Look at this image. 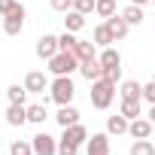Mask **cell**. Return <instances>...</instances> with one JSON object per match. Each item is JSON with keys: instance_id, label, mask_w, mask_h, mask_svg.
<instances>
[{"instance_id": "cell-1", "label": "cell", "mask_w": 155, "mask_h": 155, "mask_svg": "<svg viewBox=\"0 0 155 155\" xmlns=\"http://www.w3.org/2000/svg\"><path fill=\"white\" fill-rule=\"evenodd\" d=\"M88 97H91V107L94 110H110V104L116 101V85L110 82V79H94L91 82V91H88Z\"/></svg>"}, {"instance_id": "cell-2", "label": "cell", "mask_w": 155, "mask_h": 155, "mask_svg": "<svg viewBox=\"0 0 155 155\" xmlns=\"http://www.w3.org/2000/svg\"><path fill=\"white\" fill-rule=\"evenodd\" d=\"M73 94H76V85H73L70 76H55V79L49 82V97H52V104H58V107L73 104Z\"/></svg>"}, {"instance_id": "cell-3", "label": "cell", "mask_w": 155, "mask_h": 155, "mask_svg": "<svg viewBox=\"0 0 155 155\" xmlns=\"http://www.w3.org/2000/svg\"><path fill=\"white\" fill-rule=\"evenodd\" d=\"M46 64H49V73H52V76H73L76 70H79L76 55H73V52H61V49H58Z\"/></svg>"}, {"instance_id": "cell-4", "label": "cell", "mask_w": 155, "mask_h": 155, "mask_svg": "<svg viewBox=\"0 0 155 155\" xmlns=\"http://www.w3.org/2000/svg\"><path fill=\"white\" fill-rule=\"evenodd\" d=\"M25 6H21V0H18V3L12 6V12H6L3 15V34L6 37H18L21 31H25Z\"/></svg>"}, {"instance_id": "cell-5", "label": "cell", "mask_w": 155, "mask_h": 155, "mask_svg": "<svg viewBox=\"0 0 155 155\" xmlns=\"http://www.w3.org/2000/svg\"><path fill=\"white\" fill-rule=\"evenodd\" d=\"M31 149H34V155H55L58 140H55L52 134L40 131V134H34V137H31Z\"/></svg>"}, {"instance_id": "cell-6", "label": "cell", "mask_w": 155, "mask_h": 155, "mask_svg": "<svg viewBox=\"0 0 155 155\" xmlns=\"http://www.w3.org/2000/svg\"><path fill=\"white\" fill-rule=\"evenodd\" d=\"M21 85L28 88V94H43V91H49V76L43 70H31Z\"/></svg>"}, {"instance_id": "cell-7", "label": "cell", "mask_w": 155, "mask_h": 155, "mask_svg": "<svg viewBox=\"0 0 155 155\" xmlns=\"http://www.w3.org/2000/svg\"><path fill=\"white\" fill-rule=\"evenodd\" d=\"M152 131H155V125H152L149 119H143V116H137V119L128 122V134H131L134 140H149Z\"/></svg>"}, {"instance_id": "cell-8", "label": "cell", "mask_w": 155, "mask_h": 155, "mask_svg": "<svg viewBox=\"0 0 155 155\" xmlns=\"http://www.w3.org/2000/svg\"><path fill=\"white\" fill-rule=\"evenodd\" d=\"M85 152L88 155H110V134H88L85 140Z\"/></svg>"}, {"instance_id": "cell-9", "label": "cell", "mask_w": 155, "mask_h": 155, "mask_svg": "<svg viewBox=\"0 0 155 155\" xmlns=\"http://www.w3.org/2000/svg\"><path fill=\"white\" fill-rule=\"evenodd\" d=\"M97 64H101L104 70H122V55H119V49L104 46V49L97 52Z\"/></svg>"}, {"instance_id": "cell-10", "label": "cell", "mask_w": 155, "mask_h": 155, "mask_svg": "<svg viewBox=\"0 0 155 155\" xmlns=\"http://www.w3.org/2000/svg\"><path fill=\"white\" fill-rule=\"evenodd\" d=\"M55 52H58V37H55V34H43V37L37 40V58L49 61Z\"/></svg>"}, {"instance_id": "cell-11", "label": "cell", "mask_w": 155, "mask_h": 155, "mask_svg": "<svg viewBox=\"0 0 155 155\" xmlns=\"http://www.w3.org/2000/svg\"><path fill=\"white\" fill-rule=\"evenodd\" d=\"M104 25L110 28V34H113V40H125L128 37V31H131V25L116 12V15H110V18H104Z\"/></svg>"}, {"instance_id": "cell-12", "label": "cell", "mask_w": 155, "mask_h": 155, "mask_svg": "<svg viewBox=\"0 0 155 155\" xmlns=\"http://www.w3.org/2000/svg\"><path fill=\"white\" fill-rule=\"evenodd\" d=\"M64 140H70V143H76V146H82L85 140H88V128L82 125V122H73V125H67L64 128V134H61Z\"/></svg>"}, {"instance_id": "cell-13", "label": "cell", "mask_w": 155, "mask_h": 155, "mask_svg": "<svg viewBox=\"0 0 155 155\" xmlns=\"http://www.w3.org/2000/svg\"><path fill=\"white\" fill-rule=\"evenodd\" d=\"M55 122H58L61 128H67V125H73V122H79V110H76L73 104H64V107H58Z\"/></svg>"}, {"instance_id": "cell-14", "label": "cell", "mask_w": 155, "mask_h": 155, "mask_svg": "<svg viewBox=\"0 0 155 155\" xmlns=\"http://www.w3.org/2000/svg\"><path fill=\"white\" fill-rule=\"evenodd\" d=\"M82 28H85V15H82V12H76V9H67V12H64V31L79 34Z\"/></svg>"}, {"instance_id": "cell-15", "label": "cell", "mask_w": 155, "mask_h": 155, "mask_svg": "<svg viewBox=\"0 0 155 155\" xmlns=\"http://www.w3.org/2000/svg\"><path fill=\"white\" fill-rule=\"evenodd\" d=\"M73 55H76V61L97 58V46H94L91 40H76V46H73Z\"/></svg>"}, {"instance_id": "cell-16", "label": "cell", "mask_w": 155, "mask_h": 155, "mask_svg": "<svg viewBox=\"0 0 155 155\" xmlns=\"http://www.w3.org/2000/svg\"><path fill=\"white\" fill-rule=\"evenodd\" d=\"M79 73L85 76L88 82H94V79H101V76H104V67L97 64V58H88V61H79Z\"/></svg>"}, {"instance_id": "cell-17", "label": "cell", "mask_w": 155, "mask_h": 155, "mask_svg": "<svg viewBox=\"0 0 155 155\" xmlns=\"http://www.w3.org/2000/svg\"><path fill=\"white\" fill-rule=\"evenodd\" d=\"M140 91H143V85H140L137 79H125V82L119 85V97H122V101H140Z\"/></svg>"}, {"instance_id": "cell-18", "label": "cell", "mask_w": 155, "mask_h": 155, "mask_svg": "<svg viewBox=\"0 0 155 155\" xmlns=\"http://www.w3.org/2000/svg\"><path fill=\"white\" fill-rule=\"evenodd\" d=\"M91 43H94L97 49H104V46H113L116 40H113V34H110V28H107V25L101 21V25H97V28L91 31Z\"/></svg>"}, {"instance_id": "cell-19", "label": "cell", "mask_w": 155, "mask_h": 155, "mask_svg": "<svg viewBox=\"0 0 155 155\" xmlns=\"http://www.w3.org/2000/svg\"><path fill=\"white\" fill-rule=\"evenodd\" d=\"M25 116H28V122H31V125H43V122L49 119L46 104H28V107H25Z\"/></svg>"}, {"instance_id": "cell-20", "label": "cell", "mask_w": 155, "mask_h": 155, "mask_svg": "<svg viewBox=\"0 0 155 155\" xmlns=\"http://www.w3.org/2000/svg\"><path fill=\"white\" fill-rule=\"evenodd\" d=\"M6 122H9L12 128H21V125L28 122V116H25V104H9V107H6Z\"/></svg>"}, {"instance_id": "cell-21", "label": "cell", "mask_w": 155, "mask_h": 155, "mask_svg": "<svg viewBox=\"0 0 155 155\" xmlns=\"http://www.w3.org/2000/svg\"><path fill=\"white\" fill-rule=\"evenodd\" d=\"M119 15H122V18H125L131 28H134V25H143V18H146V15H143V6H134V3H128V6H125Z\"/></svg>"}, {"instance_id": "cell-22", "label": "cell", "mask_w": 155, "mask_h": 155, "mask_svg": "<svg viewBox=\"0 0 155 155\" xmlns=\"http://www.w3.org/2000/svg\"><path fill=\"white\" fill-rule=\"evenodd\" d=\"M107 134H128V119L122 116V113H116V116H110L107 119Z\"/></svg>"}, {"instance_id": "cell-23", "label": "cell", "mask_w": 155, "mask_h": 155, "mask_svg": "<svg viewBox=\"0 0 155 155\" xmlns=\"http://www.w3.org/2000/svg\"><path fill=\"white\" fill-rule=\"evenodd\" d=\"M6 101H9V104H25V101H28V88L18 85V82H12V85L6 88Z\"/></svg>"}, {"instance_id": "cell-24", "label": "cell", "mask_w": 155, "mask_h": 155, "mask_svg": "<svg viewBox=\"0 0 155 155\" xmlns=\"http://www.w3.org/2000/svg\"><path fill=\"white\" fill-rule=\"evenodd\" d=\"M128 155H155V146H152V140H134Z\"/></svg>"}, {"instance_id": "cell-25", "label": "cell", "mask_w": 155, "mask_h": 155, "mask_svg": "<svg viewBox=\"0 0 155 155\" xmlns=\"http://www.w3.org/2000/svg\"><path fill=\"white\" fill-rule=\"evenodd\" d=\"M94 12H97V18L116 15V0H94Z\"/></svg>"}, {"instance_id": "cell-26", "label": "cell", "mask_w": 155, "mask_h": 155, "mask_svg": "<svg viewBox=\"0 0 155 155\" xmlns=\"http://www.w3.org/2000/svg\"><path fill=\"white\" fill-rule=\"evenodd\" d=\"M119 113H122L128 122H131V119H137V116H140V101H122Z\"/></svg>"}, {"instance_id": "cell-27", "label": "cell", "mask_w": 155, "mask_h": 155, "mask_svg": "<svg viewBox=\"0 0 155 155\" xmlns=\"http://www.w3.org/2000/svg\"><path fill=\"white\" fill-rule=\"evenodd\" d=\"M76 34H70V31H64V34H58V49L61 52H73V46H76Z\"/></svg>"}, {"instance_id": "cell-28", "label": "cell", "mask_w": 155, "mask_h": 155, "mask_svg": "<svg viewBox=\"0 0 155 155\" xmlns=\"http://www.w3.org/2000/svg\"><path fill=\"white\" fill-rule=\"evenodd\" d=\"M9 155H34L31 140H12L9 143Z\"/></svg>"}, {"instance_id": "cell-29", "label": "cell", "mask_w": 155, "mask_h": 155, "mask_svg": "<svg viewBox=\"0 0 155 155\" xmlns=\"http://www.w3.org/2000/svg\"><path fill=\"white\" fill-rule=\"evenodd\" d=\"M55 155H79V146L70 143V140H64V137H58V149H55Z\"/></svg>"}, {"instance_id": "cell-30", "label": "cell", "mask_w": 155, "mask_h": 155, "mask_svg": "<svg viewBox=\"0 0 155 155\" xmlns=\"http://www.w3.org/2000/svg\"><path fill=\"white\" fill-rule=\"evenodd\" d=\"M73 9H76V12H82V15L88 18V15L94 12V0H73Z\"/></svg>"}, {"instance_id": "cell-31", "label": "cell", "mask_w": 155, "mask_h": 155, "mask_svg": "<svg viewBox=\"0 0 155 155\" xmlns=\"http://www.w3.org/2000/svg\"><path fill=\"white\" fill-rule=\"evenodd\" d=\"M140 101H146V104H155V79L143 85V91H140Z\"/></svg>"}, {"instance_id": "cell-32", "label": "cell", "mask_w": 155, "mask_h": 155, "mask_svg": "<svg viewBox=\"0 0 155 155\" xmlns=\"http://www.w3.org/2000/svg\"><path fill=\"white\" fill-rule=\"evenodd\" d=\"M49 6H52L55 12H61V15H64L67 9H73V0H49Z\"/></svg>"}, {"instance_id": "cell-33", "label": "cell", "mask_w": 155, "mask_h": 155, "mask_svg": "<svg viewBox=\"0 0 155 155\" xmlns=\"http://www.w3.org/2000/svg\"><path fill=\"white\" fill-rule=\"evenodd\" d=\"M18 3V0H0V18H3L6 12H12V6Z\"/></svg>"}, {"instance_id": "cell-34", "label": "cell", "mask_w": 155, "mask_h": 155, "mask_svg": "<svg viewBox=\"0 0 155 155\" xmlns=\"http://www.w3.org/2000/svg\"><path fill=\"white\" fill-rule=\"evenodd\" d=\"M149 122L155 125V104H149Z\"/></svg>"}, {"instance_id": "cell-35", "label": "cell", "mask_w": 155, "mask_h": 155, "mask_svg": "<svg viewBox=\"0 0 155 155\" xmlns=\"http://www.w3.org/2000/svg\"><path fill=\"white\" fill-rule=\"evenodd\" d=\"M131 3H134V6H146V3H149V0H131Z\"/></svg>"}, {"instance_id": "cell-36", "label": "cell", "mask_w": 155, "mask_h": 155, "mask_svg": "<svg viewBox=\"0 0 155 155\" xmlns=\"http://www.w3.org/2000/svg\"><path fill=\"white\" fill-rule=\"evenodd\" d=\"M149 3H152V6H155V0H149Z\"/></svg>"}, {"instance_id": "cell-37", "label": "cell", "mask_w": 155, "mask_h": 155, "mask_svg": "<svg viewBox=\"0 0 155 155\" xmlns=\"http://www.w3.org/2000/svg\"><path fill=\"white\" fill-rule=\"evenodd\" d=\"M0 107H3V104H0Z\"/></svg>"}, {"instance_id": "cell-38", "label": "cell", "mask_w": 155, "mask_h": 155, "mask_svg": "<svg viewBox=\"0 0 155 155\" xmlns=\"http://www.w3.org/2000/svg\"><path fill=\"white\" fill-rule=\"evenodd\" d=\"M152 28H155V25H152Z\"/></svg>"}]
</instances>
